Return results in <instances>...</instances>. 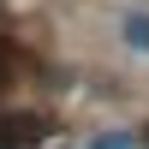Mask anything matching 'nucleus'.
Segmentation results:
<instances>
[{
	"mask_svg": "<svg viewBox=\"0 0 149 149\" xmlns=\"http://www.w3.org/2000/svg\"><path fill=\"white\" fill-rule=\"evenodd\" d=\"M48 137V119L42 113H6L0 119V149H30Z\"/></svg>",
	"mask_w": 149,
	"mask_h": 149,
	"instance_id": "1",
	"label": "nucleus"
},
{
	"mask_svg": "<svg viewBox=\"0 0 149 149\" xmlns=\"http://www.w3.org/2000/svg\"><path fill=\"white\" fill-rule=\"evenodd\" d=\"M125 42L137 48V54H149V18H143V12H131V18H125Z\"/></svg>",
	"mask_w": 149,
	"mask_h": 149,
	"instance_id": "2",
	"label": "nucleus"
},
{
	"mask_svg": "<svg viewBox=\"0 0 149 149\" xmlns=\"http://www.w3.org/2000/svg\"><path fill=\"white\" fill-rule=\"evenodd\" d=\"M0 84H6V48H0Z\"/></svg>",
	"mask_w": 149,
	"mask_h": 149,
	"instance_id": "3",
	"label": "nucleus"
}]
</instances>
